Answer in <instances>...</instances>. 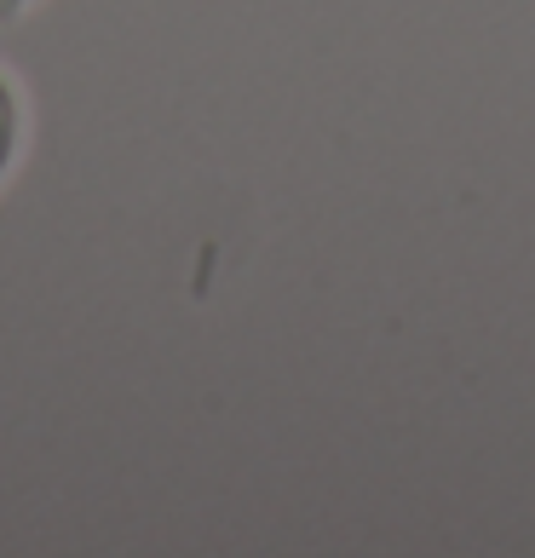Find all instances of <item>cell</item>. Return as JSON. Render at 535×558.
I'll return each instance as SVG.
<instances>
[{"label": "cell", "mask_w": 535, "mask_h": 558, "mask_svg": "<svg viewBox=\"0 0 535 558\" xmlns=\"http://www.w3.org/2000/svg\"><path fill=\"white\" fill-rule=\"evenodd\" d=\"M35 0H0V24H12V17H24Z\"/></svg>", "instance_id": "7a4b0ae2"}, {"label": "cell", "mask_w": 535, "mask_h": 558, "mask_svg": "<svg viewBox=\"0 0 535 558\" xmlns=\"http://www.w3.org/2000/svg\"><path fill=\"white\" fill-rule=\"evenodd\" d=\"M17 150H24V98L7 75H0V179L12 173Z\"/></svg>", "instance_id": "6da1fadb"}]
</instances>
